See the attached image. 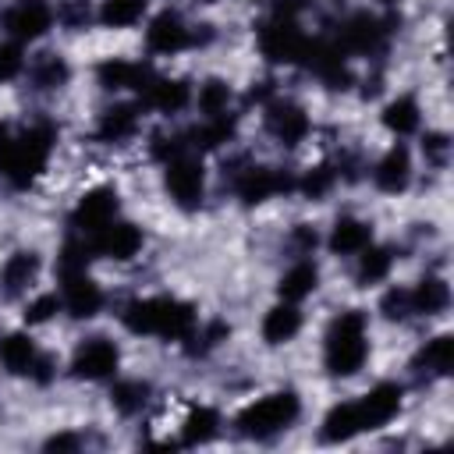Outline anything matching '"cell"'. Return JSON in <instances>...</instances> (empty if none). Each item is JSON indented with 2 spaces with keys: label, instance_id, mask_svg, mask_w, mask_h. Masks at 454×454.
<instances>
[{
  "label": "cell",
  "instance_id": "obj_9",
  "mask_svg": "<svg viewBox=\"0 0 454 454\" xmlns=\"http://www.w3.org/2000/svg\"><path fill=\"white\" fill-rule=\"evenodd\" d=\"M114 369H117V348L106 337L85 340L71 358V372L78 380H106V376H114Z\"/></svg>",
  "mask_w": 454,
  "mask_h": 454
},
{
  "label": "cell",
  "instance_id": "obj_25",
  "mask_svg": "<svg viewBox=\"0 0 454 454\" xmlns=\"http://www.w3.org/2000/svg\"><path fill=\"white\" fill-rule=\"evenodd\" d=\"M35 273H39V259H35L32 252L11 255L7 266H4V291H7V294H21V291L35 280Z\"/></svg>",
  "mask_w": 454,
  "mask_h": 454
},
{
  "label": "cell",
  "instance_id": "obj_14",
  "mask_svg": "<svg viewBox=\"0 0 454 454\" xmlns=\"http://www.w3.org/2000/svg\"><path fill=\"white\" fill-rule=\"evenodd\" d=\"M64 305H67L71 316L89 319V316L99 312V305H103V291L85 277V270H82V273H67V277H64Z\"/></svg>",
  "mask_w": 454,
  "mask_h": 454
},
{
  "label": "cell",
  "instance_id": "obj_33",
  "mask_svg": "<svg viewBox=\"0 0 454 454\" xmlns=\"http://www.w3.org/2000/svg\"><path fill=\"white\" fill-rule=\"evenodd\" d=\"M145 397H149V387H145V383H138V380H124V383H117V387H114V394H110L114 408H117V411H124V415H135V411L145 404Z\"/></svg>",
  "mask_w": 454,
  "mask_h": 454
},
{
  "label": "cell",
  "instance_id": "obj_24",
  "mask_svg": "<svg viewBox=\"0 0 454 454\" xmlns=\"http://www.w3.org/2000/svg\"><path fill=\"white\" fill-rule=\"evenodd\" d=\"M35 344H32V337H25V333H11V337H4L0 340V362L11 369V372H28L32 369V362H35Z\"/></svg>",
  "mask_w": 454,
  "mask_h": 454
},
{
  "label": "cell",
  "instance_id": "obj_12",
  "mask_svg": "<svg viewBox=\"0 0 454 454\" xmlns=\"http://www.w3.org/2000/svg\"><path fill=\"white\" fill-rule=\"evenodd\" d=\"M355 404H358L362 429H380V426H387L397 415V408H401V387L397 383H380V387H372Z\"/></svg>",
  "mask_w": 454,
  "mask_h": 454
},
{
  "label": "cell",
  "instance_id": "obj_23",
  "mask_svg": "<svg viewBox=\"0 0 454 454\" xmlns=\"http://www.w3.org/2000/svg\"><path fill=\"white\" fill-rule=\"evenodd\" d=\"M355 433H362V419H358V404L355 401L337 404V408L326 411V419H323V440L340 443V440H351Z\"/></svg>",
  "mask_w": 454,
  "mask_h": 454
},
{
  "label": "cell",
  "instance_id": "obj_37",
  "mask_svg": "<svg viewBox=\"0 0 454 454\" xmlns=\"http://www.w3.org/2000/svg\"><path fill=\"white\" fill-rule=\"evenodd\" d=\"M333 167H316V170H309L305 174V181H301V192L309 195V199H323L326 192H330V184H333Z\"/></svg>",
  "mask_w": 454,
  "mask_h": 454
},
{
  "label": "cell",
  "instance_id": "obj_16",
  "mask_svg": "<svg viewBox=\"0 0 454 454\" xmlns=\"http://www.w3.org/2000/svg\"><path fill=\"white\" fill-rule=\"evenodd\" d=\"M266 128H270L284 145H298V142L305 138V131H309V121H305L301 106H294V103H273V106L266 110Z\"/></svg>",
  "mask_w": 454,
  "mask_h": 454
},
{
  "label": "cell",
  "instance_id": "obj_42",
  "mask_svg": "<svg viewBox=\"0 0 454 454\" xmlns=\"http://www.w3.org/2000/svg\"><path fill=\"white\" fill-rule=\"evenodd\" d=\"M383 4H394V0H383Z\"/></svg>",
  "mask_w": 454,
  "mask_h": 454
},
{
  "label": "cell",
  "instance_id": "obj_32",
  "mask_svg": "<svg viewBox=\"0 0 454 454\" xmlns=\"http://www.w3.org/2000/svg\"><path fill=\"white\" fill-rule=\"evenodd\" d=\"M390 262H394L390 248H372V245H365V248H362V262H358V284H376V280H383L387 270H390Z\"/></svg>",
  "mask_w": 454,
  "mask_h": 454
},
{
  "label": "cell",
  "instance_id": "obj_2",
  "mask_svg": "<svg viewBox=\"0 0 454 454\" xmlns=\"http://www.w3.org/2000/svg\"><path fill=\"white\" fill-rule=\"evenodd\" d=\"M50 149H53V131H50L46 124H43V128H28L21 138H7V142L0 145V174H4L11 184L25 188V184H32L35 174L43 170Z\"/></svg>",
  "mask_w": 454,
  "mask_h": 454
},
{
  "label": "cell",
  "instance_id": "obj_6",
  "mask_svg": "<svg viewBox=\"0 0 454 454\" xmlns=\"http://www.w3.org/2000/svg\"><path fill=\"white\" fill-rule=\"evenodd\" d=\"M167 188L174 195V202L181 209H195L202 202V188H206V177H202V163L188 153L167 160Z\"/></svg>",
  "mask_w": 454,
  "mask_h": 454
},
{
  "label": "cell",
  "instance_id": "obj_10",
  "mask_svg": "<svg viewBox=\"0 0 454 454\" xmlns=\"http://www.w3.org/2000/svg\"><path fill=\"white\" fill-rule=\"evenodd\" d=\"M53 21V11L46 0H18L7 14H4V28L14 39H39Z\"/></svg>",
  "mask_w": 454,
  "mask_h": 454
},
{
  "label": "cell",
  "instance_id": "obj_29",
  "mask_svg": "<svg viewBox=\"0 0 454 454\" xmlns=\"http://www.w3.org/2000/svg\"><path fill=\"white\" fill-rule=\"evenodd\" d=\"M383 124H387L390 131H397V135L415 131V128H419V103H415L411 96L394 99V103L383 110Z\"/></svg>",
  "mask_w": 454,
  "mask_h": 454
},
{
  "label": "cell",
  "instance_id": "obj_3",
  "mask_svg": "<svg viewBox=\"0 0 454 454\" xmlns=\"http://www.w3.org/2000/svg\"><path fill=\"white\" fill-rule=\"evenodd\" d=\"M365 319L362 312H344L333 319L330 333H326V369L333 376H351L362 369L365 362Z\"/></svg>",
  "mask_w": 454,
  "mask_h": 454
},
{
  "label": "cell",
  "instance_id": "obj_38",
  "mask_svg": "<svg viewBox=\"0 0 454 454\" xmlns=\"http://www.w3.org/2000/svg\"><path fill=\"white\" fill-rule=\"evenodd\" d=\"M21 67H25L21 46L18 43H0V82H11Z\"/></svg>",
  "mask_w": 454,
  "mask_h": 454
},
{
  "label": "cell",
  "instance_id": "obj_5",
  "mask_svg": "<svg viewBox=\"0 0 454 454\" xmlns=\"http://www.w3.org/2000/svg\"><path fill=\"white\" fill-rule=\"evenodd\" d=\"M305 46H309V39L301 35V28H298L294 18L273 14V21H266V25L259 28V50H262V57H270V60H277V64H294V60H301Z\"/></svg>",
  "mask_w": 454,
  "mask_h": 454
},
{
  "label": "cell",
  "instance_id": "obj_21",
  "mask_svg": "<svg viewBox=\"0 0 454 454\" xmlns=\"http://www.w3.org/2000/svg\"><path fill=\"white\" fill-rule=\"evenodd\" d=\"M149 71L145 67H138V64H128V60H106V64H99V82L106 85V89H145L149 85Z\"/></svg>",
  "mask_w": 454,
  "mask_h": 454
},
{
  "label": "cell",
  "instance_id": "obj_8",
  "mask_svg": "<svg viewBox=\"0 0 454 454\" xmlns=\"http://www.w3.org/2000/svg\"><path fill=\"white\" fill-rule=\"evenodd\" d=\"M114 216H117V192L114 188H92V192L82 195L71 223L92 238L96 231H103L106 223H114Z\"/></svg>",
  "mask_w": 454,
  "mask_h": 454
},
{
  "label": "cell",
  "instance_id": "obj_15",
  "mask_svg": "<svg viewBox=\"0 0 454 454\" xmlns=\"http://www.w3.org/2000/svg\"><path fill=\"white\" fill-rule=\"evenodd\" d=\"M145 39H149V50H156V53H177L181 46L192 43V32L184 28V21L174 11H163V14L153 18Z\"/></svg>",
  "mask_w": 454,
  "mask_h": 454
},
{
  "label": "cell",
  "instance_id": "obj_19",
  "mask_svg": "<svg viewBox=\"0 0 454 454\" xmlns=\"http://www.w3.org/2000/svg\"><path fill=\"white\" fill-rule=\"evenodd\" d=\"M376 188H383V192H401L404 184H408V177H411V160H408V149L404 145H394L383 160H380V167H376Z\"/></svg>",
  "mask_w": 454,
  "mask_h": 454
},
{
  "label": "cell",
  "instance_id": "obj_20",
  "mask_svg": "<svg viewBox=\"0 0 454 454\" xmlns=\"http://www.w3.org/2000/svg\"><path fill=\"white\" fill-rule=\"evenodd\" d=\"M369 241H372V231H369V223H362V220H355V216H340V220L333 223V234H330V248H333L337 255H351V252H362Z\"/></svg>",
  "mask_w": 454,
  "mask_h": 454
},
{
  "label": "cell",
  "instance_id": "obj_41",
  "mask_svg": "<svg viewBox=\"0 0 454 454\" xmlns=\"http://www.w3.org/2000/svg\"><path fill=\"white\" fill-rule=\"evenodd\" d=\"M74 447H78L74 436H53V440H46V450H74Z\"/></svg>",
  "mask_w": 454,
  "mask_h": 454
},
{
  "label": "cell",
  "instance_id": "obj_31",
  "mask_svg": "<svg viewBox=\"0 0 454 454\" xmlns=\"http://www.w3.org/2000/svg\"><path fill=\"white\" fill-rule=\"evenodd\" d=\"M220 419L213 408H192V415L184 419V433H181V443H206L213 433H216Z\"/></svg>",
  "mask_w": 454,
  "mask_h": 454
},
{
  "label": "cell",
  "instance_id": "obj_30",
  "mask_svg": "<svg viewBox=\"0 0 454 454\" xmlns=\"http://www.w3.org/2000/svg\"><path fill=\"white\" fill-rule=\"evenodd\" d=\"M149 0H106L103 11H99V21L110 25V28H124V25H135L142 18Z\"/></svg>",
  "mask_w": 454,
  "mask_h": 454
},
{
  "label": "cell",
  "instance_id": "obj_13",
  "mask_svg": "<svg viewBox=\"0 0 454 454\" xmlns=\"http://www.w3.org/2000/svg\"><path fill=\"white\" fill-rule=\"evenodd\" d=\"M138 245H142L138 227H135V223H117V220L106 223L103 231H96L92 241H89L92 252L110 255V259H131V255L138 252Z\"/></svg>",
  "mask_w": 454,
  "mask_h": 454
},
{
  "label": "cell",
  "instance_id": "obj_28",
  "mask_svg": "<svg viewBox=\"0 0 454 454\" xmlns=\"http://www.w3.org/2000/svg\"><path fill=\"white\" fill-rule=\"evenodd\" d=\"M135 124H138V110L135 106H110L103 114V121H99V138L103 142H121V138H128L135 131Z\"/></svg>",
  "mask_w": 454,
  "mask_h": 454
},
{
  "label": "cell",
  "instance_id": "obj_7",
  "mask_svg": "<svg viewBox=\"0 0 454 454\" xmlns=\"http://www.w3.org/2000/svg\"><path fill=\"white\" fill-rule=\"evenodd\" d=\"M390 25H394V18H390V21H380V18H372V14H351V18L340 25L337 46H340L344 53H372V50H380V43H383V35L390 32Z\"/></svg>",
  "mask_w": 454,
  "mask_h": 454
},
{
  "label": "cell",
  "instance_id": "obj_27",
  "mask_svg": "<svg viewBox=\"0 0 454 454\" xmlns=\"http://www.w3.org/2000/svg\"><path fill=\"white\" fill-rule=\"evenodd\" d=\"M447 301H450V291H447V284H443L440 277H426V280H419V287L411 291V309H415V312H426V316L447 309Z\"/></svg>",
  "mask_w": 454,
  "mask_h": 454
},
{
  "label": "cell",
  "instance_id": "obj_26",
  "mask_svg": "<svg viewBox=\"0 0 454 454\" xmlns=\"http://www.w3.org/2000/svg\"><path fill=\"white\" fill-rule=\"evenodd\" d=\"M316 280H319L316 266H312V262H298V266H291V270L284 273V280H280V298H284V301H301L305 294L316 291Z\"/></svg>",
  "mask_w": 454,
  "mask_h": 454
},
{
  "label": "cell",
  "instance_id": "obj_17",
  "mask_svg": "<svg viewBox=\"0 0 454 454\" xmlns=\"http://www.w3.org/2000/svg\"><path fill=\"white\" fill-rule=\"evenodd\" d=\"M454 369V337L440 333L415 355V372L422 376H447Z\"/></svg>",
  "mask_w": 454,
  "mask_h": 454
},
{
  "label": "cell",
  "instance_id": "obj_18",
  "mask_svg": "<svg viewBox=\"0 0 454 454\" xmlns=\"http://www.w3.org/2000/svg\"><path fill=\"white\" fill-rule=\"evenodd\" d=\"M188 85L184 82H170V78H149V85L142 89V99L149 103V106H156V110H163V114H177L184 103H188Z\"/></svg>",
  "mask_w": 454,
  "mask_h": 454
},
{
  "label": "cell",
  "instance_id": "obj_1",
  "mask_svg": "<svg viewBox=\"0 0 454 454\" xmlns=\"http://www.w3.org/2000/svg\"><path fill=\"white\" fill-rule=\"evenodd\" d=\"M124 326L131 333H160L170 340H184L195 333V309L177 298H145L124 309Z\"/></svg>",
  "mask_w": 454,
  "mask_h": 454
},
{
  "label": "cell",
  "instance_id": "obj_36",
  "mask_svg": "<svg viewBox=\"0 0 454 454\" xmlns=\"http://www.w3.org/2000/svg\"><path fill=\"white\" fill-rule=\"evenodd\" d=\"M380 309H383L387 319H408V316L415 312V309H411V291H401V287L387 291L383 301H380Z\"/></svg>",
  "mask_w": 454,
  "mask_h": 454
},
{
  "label": "cell",
  "instance_id": "obj_39",
  "mask_svg": "<svg viewBox=\"0 0 454 454\" xmlns=\"http://www.w3.org/2000/svg\"><path fill=\"white\" fill-rule=\"evenodd\" d=\"M57 294H39L35 301H28V309H25V323H46L53 312H57Z\"/></svg>",
  "mask_w": 454,
  "mask_h": 454
},
{
  "label": "cell",
  "instance_id": "obj_11",
  "mask_svg": "<svg viewBox=\"0 0 454 454\" xmlns=\"http://www.w3.org/2000/svg\"><path fill=\"white\" fill-rule=\"evenodd\" d=\"M291 188H294V181L287 174L273 170V167H248L238 177V195H241L245 206H255V202H262L277 192H291Z\"/></svg>",
  "mask_w": 454,
  "mask_h": 454
},
{
  "label": "cell",
  "instance_id": "obj_4",
  "mask_svg": "<svg viewBox=\"0 0 454 454\" xmlns=\"http://www.w3.org/2000/svg\"><path fill=\"white\" fill-rule=\"evenodd\" d=\"M298 419V397L291 390H280V394H270V397H259L255 404H248L241 415H238V429L245 436H273L280 429H287L291 422Z\"/></svg>",
  "mask_w": 454,
  "mask_h": 454
},
{
  "label": "cell",
  "instance_id": "obj_35",
  "mask_svg": "<svg viewBox=\"0 0 454 454\" xmlns=\"http://www.w3.org/2000/svg\"><path fill=\"white\" fill-rule=\"evenodd\" d=\"M227 99H231V89L223 85V82H206L202 85V92H199V106H202V114H209V117H216V114H227Z\"/></svg>",
  "mask_w": 454,
  "mask_h": 454
},
{
  "label": "cell",
  "instance_id": "obj_40",
  "mask_svg": "<svg viewBox=\"0 0 454 454\" xmlns=\"http://www.w3.org/2000/svg\"><path fill=\"white\" fill-rule=\"evenodd\" d=\"M447 145H450V142H447V135H440V131H436V135H426L422 153H426L433 163H443V160H447Z\"/></svg>",
  "mask_w": 454,
  "mask_h": 454
},
{
  "label": "cell",
  "instance_id": "obj_22",
  "mask_svg": "<svg viewBox=\"0 0 454 454\" xmlns=\"http://www.w3.org/2000/svg\"><path fill=\"white\" fill-rule=\"evenodd\" d=\"M298 326H301V312L294 309V301H284V305H277V309L266 312V319H262V337H266L270 344H284V340H291V337L298 333Z\"/></svg>",
  "mask_w": 454,
  "mask_h": 454
},
{
  "label": "cell",
  "instance_id": "obj_34",
  "mask_svg": "<svg viewBox=\"0 0 454 454\" xmlns=\"http://www.w3.org/2000/svg\"><path fill=\"white\" fill-rule=\"evenodd\" d=\"M32 78H35L39 89H60L67 82V64L60 57H53V53H43L39 64L32 67Z\"/></svg>",
  "mask_w": 454,
  "mask_h": 454
}]
</instances>
